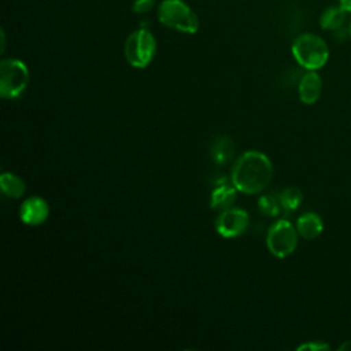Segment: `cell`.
I'll list each match as a JSON object with an SVG mask.
<instances>
[{"label":"cell","mask_w":351,"mask_h":351,"mask_svg":"<svg viewBox=\"0 0 351 351\" xmlns=\"http://www.w3.org/2000/svg\"><path fill=\"white\" fill-rule=\"evenodd\" d=\"M271 176L273 165L269 156L261 151L250 149L233 163L230 180L239 192L255 195L270 184Z\"/></svg>","instance_id":"cell-1"},{"label":"cell","mask_w":351,"mask_h":351,"mask_svg":"<svg viewBox=\"0 0 351 351\" xmlns=\"http://www.w3.org/2000/svg\"><path fill=\"white\" fill-rule=\"evenodd\" d=\"M296 63L306 70H319L329 59V48L322 37L314 33L299 34L291 47Z\"/></svg>","instance_id":"cell-2"},{"label":"cell","mask_w":351,"mask_h":351,"mask_svg":"<svg viewBox=\"0 0 351 351\" xmlns=\"http://www.w3.org/2000/svg\"><path fill=\"white\" fill-rule=\"evenodd\" d=\"M158 21L176 32L195 34L199 30V16L184 0H162L156 10Z\"/></svg>","instance_id":"cell-3"},{"label":"cell","mask_w":351,"mask_h":351,"mask_svg":"<svg viewBox=\"0 0 351 351\" xmlns=\"http://www.w3.org/2000/svg\"><path fill=\"white\" fill-rule=\"evenodd\" d=\"M30 81L29 69L15 58H5L0 62V96L3 99H16L21 96Z\"/></svg>","instance_id":"cell-4"},{"label":"cell","mask_w":351,"mask_h":351,"mask_svg":"<svg viewBox=\"0 0 351 351\" xmlns=\"http://www.w3.org/2000/svg\"><path fill=\"white\" fill-rule=\"evenodd\" d=\"M156 40L154 34L140 27L132 32L125 41V58L132 67L145 69L155 58Z\"/></svg>","instance_id":"cell-5"},{"label":"cell","mask_w":351,"mask_h":351,"mask_svg":"<svg viewBox=\"0 0 351 351\" xmlns=\"http://www.w3.org/2000/svg\"><path fill=\"white\" fill-rule=\"evenodd\" d=\"M298 230L288 219L276 221L267 230L266 245L276 258H287L298 247Z\"/></svg>","instance_id":"cell-6"},{"label":"cell","mask_w":351,"mask_h":351,"mask_svg":"<svg viewBox=\"0 0 351 351\" xmlns=\"http://www.w3.org/2000/svg\"><path fill=\"white\" fill-rule=\"evenodd\" d=\"M250 225L248 213L243 208H226L215 219V230L225 239H232L243 234Z\"/></svg>","instance_id":"cell-7"},{"label":"cell","mask_w":351,"mask_h":351,"mask_svg":"<svg viewBox=\"0 0 351 351\" xmlns=\"http://www.w3.org/2000/svg\"><path fill=\"white\" fill-rule=\"evenodd\" d=\"M49 206L40 196L26 197L19 206V218L25 225L38 226L48 219Z\"/></svg>","instance_id":"cell-8"},{"label":"cell","mask_w":351,"mask_h":351,"mask_svg":"<svg viewBox=\"0 0 351 351\" xmlns=\"http://www.w3.org/2000/svg\"><path fill=\"white\" fill-rule=\"evenodd\" d=\"M322 92V80L315 70H307L298 85L299 99L304 104H314Z\"/></svg>","instance_id":"cell-9"},{"label":"cell","mask_w":351,"mask_h":351,"mask_svg":"<svg viewBox=\"0 0 351 351\" xmlns=\"http://www.w3.org/2000/svg\"><path fill=\"white\" fill-rule=\"evenodd\" d=\"M347 15L348 12L339 3L328 5L319 15V27L326 32H336L344 26Z\"/></svg>","instance_id":"cell-10"},{"label":"cell","mask_w":351,"mask_h":351,"mask_svg":"<svg viewBox=\"0 0 351 351\" xmlns=\"http://www.w3.org/2000/svg\"><path fill=\"white\" fill-rule=\"evenodd\" d=\"M296 230L303 239L313 240L318 237L324 230L322 218L317 213L307 211L296 219Z\"/></svg>","instance_id":"cell-11"},{"label":"cell","mask_w":351,"mask_h":351,"mask_svg":"<svg viewBox=\"0 0 351 351\" xmlns=\"http://www.w3.org/2000/svg\"><path fill=\"white\" fill-rule=\"evenodd\" d=\"M0 188L5 196L14 199H19L26 191L25 181L11 171H4L0 176Z\"/></svg>","instance_id":"cell-12"},{"label":"cell","mask_w":351,"mask_h":351,"mask_svg":"<svg viewBox=\"0 0 351 351\" xmlns=\"http://www.w3.org/2000/svg\"><path fill=\"white\" fill-rule=\"evenodd\" d=\"M236 188L232 184L229 185H219L217 186L213 193H211V208H219V210H226L232 206L236 197Z\"/></svg>","instance_id":"cell-13"},{"label":"cell","mask_w":351,"mask_h":351,"mask_svg":"<svg viewBox=\"0 0 351 351\" xmlns=\"http://www.w3.org/2000/svg\"><path fill=\"white\" fill-rule=\"evenodd\" d=\"M278 199H280V203H281V207L287 211H293L296 210L302 200H303V193L299 188L296 186H287L284 188L280 195H278Z\"/></svg>","instance_id":"cell-14"},{"label":"cell","mask_w":351,"mask_h":351,"mask_svg":"<svg viewBox=\"0 0 351 351\" xmlns=\"http://www.w3.org/2000/svg\"><path fill=\"white\" fill-rule=\"evenodd\" d=\"M258 207L261 213L265 214L266 217H277L280 210L282 208L278 196H273V195L261 196L258 199Z\"/></svg>","instance_id":"cell-15"},{"label":"cell","mask_w":351,"mask_h":351,"mask_svg":"<svg viewBox=\"0 0 351 351\" xmlns=\"http://www.w3.org/2000/svg\"><path fill=\"white\" fill-rule=\"evenodd\" d=\"M233 148H232V143L229 141H221L219 144L215 145V149H214V156H215V160L222 163L225 160H228L229 155L232 154Z\"/></svg>","instance_id":"cell-16"},{"label":"cell","mask_w":351,"mask_h":351,"mask_svg":"<svg viewBox=\"0 0 351 351\" xmlns=\"http://www.w3.org/2000/svg\"><path fill=\"white\" fill-rule=\"evenodd\" d=\"M155 3L156 0H133L132 10L136 14H147L154 8Z\"/></svg>","instance_id":"cell-17"},{"label":"cell","mask_w":351,"mask_h":351,"mask_svg":"<svg viewBox=\"0 0 351 351\" xmlns=\"http://www.w3.org/2000/svg\"><path fill=\"white\" fill-rule=\"evenodd\" d=\"M296 350L298 351H328L330 350V346L324 341H307L300 344Z\"/></svg>","instance_id":"cell-18"},{"label":"cell","mask_w":351,"mask_h":351,"mask_svg":"<svg viewBox=\"0 0 351 351\" xmlns=\"http://www.w3.org/2000/svg\"><path fill=\"white\" fill-rule=\"evenodd\" d=\"M337 350H339V351H351V339L347 340V341H343V343L339 346Z\"/></svg>","instance_id":"cell-19"},{"label":"cell","mask_w":351,"mask_h":351,"mask_svg":"<svg viewBox=\"0 0 351 351\" xmlns=\"http://www.w3.org/2000/svg\"><path fill=\"white\" fill-rule=\"evenodd\" d=\"M339 4H340L348 14H351V0H339Z\"/></svg>","instance_id":"cell-20"},{"label":"cell","mask_w":351,"mask_h":351,"mask_svg":"<svg viewBox=\"0 0 351 351\" xmlns=\"http://www.w3.org/2000/svg\"><path fill=\"white\" fill-rule=\"evenodd\" d=\"M0 40H1L0 51H1V52H4V49H5V32H4V29H1V30H0Z\"/></svg>","instance_id":"cell-21"},{"label":"cell","mask_w":351,"mask_h":351,"mask_svg":"<svg viewBox=\"0 0 351 351\" xmlns=\"http://www.w3.org/2000/svg\"><path fill=\"white\" fill-rule=\"evenodd\" d=\"M348 33H350V38H351V19H350V23H348Z\"/></svg>","instance_id":"cell-22"}]
</instances>
